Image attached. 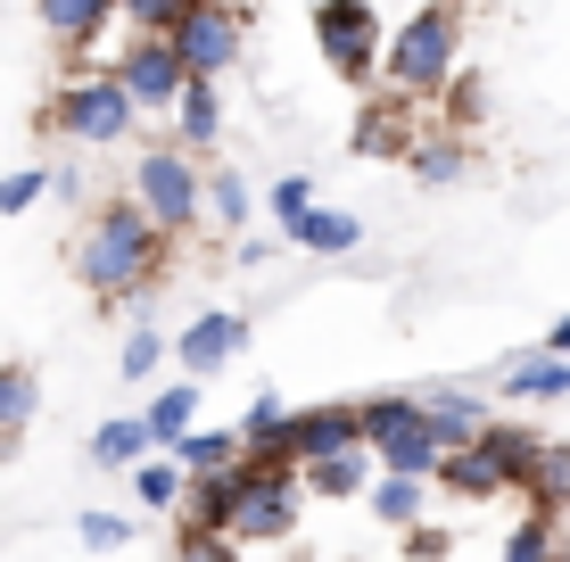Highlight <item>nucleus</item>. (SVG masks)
Instances as JSON below:
<instances>
[{
    "mask_svg": "<svg viewBox=\"0 0 570 562\" xmlns=\"http://www.w3.org/2000/svg\"><path fill=\"white\" fill-rule=\"evenodd\" d=\"M364 505H372V521H381V530H414V521H422V505H430V480L381 472V480L364 489Z\"/></svg>",
    "mask_w": 570,
    "mask_h": 562,
    "instance_id": "nucleus-21",
    "label": "nucleus"
},
{
    "mask_svg": "<svg viewBox=\"0 0 570 562\" xmlns=\"http://www.w3.org/2000/svg\"><path fill=\"white\" fill-rule=\"evenodd\" d=\"M207 224H215V231H248V183H240L232 166L207 174Z\"/></svg>",
    "mask_w": 570,
    "mask_h": 562,
    "instance_id": "nucleus-29",
    "label": "nucleus"
},
{
    "mask_svg": "<svg viewBox=\"0 0 570 562\" xmlns=\"http://www.w3.org/2000/svg\"><path fill=\"white\" fill-rule=\"evenodd\" d=\"M33 17H42V33H50L58 50L83 58V50L116 26V0H33Z\"/></svg>",
    "mask_w": 570,
    "mask_h": 562,
    "instance_id": "nucleus-12",
    "label": "nucleus"
},
{
    "mask_svg": "<svg viewBox=\"0 0 570 562\" xmlns=\"http://www.w3.org/2000/svg\"><path fill=\"white\" fill-rule=\"evenodd\" d=\"M166 42L183 58V75H224V67H240V50H248V9L240 0H190Z\"/></svg>",
    "mask_w": 570,
    "mask_h": 562,
    "instance_id": "nucleus-5",
    "label": "nucleus"
},
{
    "mask_svg": "<svg viewBox=\"0 0 570 562\" xmlns=\"http://www.w3.org/2000/svg\"><path fill=\"white\" fill-rule=\"evenodd\" d=\"M405 554H414V562H446V554H455V538H446L439 521H414V530H405Z\"/></svg>",
    "mask_w": 570,
    "mask_h": 562,
    "instance_id": "nucleus-37",
    "label": "nucleus"
},
{
    "mask_svg": "<svg viewBox=\"0 0 570 562\" xmlns=\"http://www.w3.org/2000/svg\"><path fill=\"white\" fill-rule=\"evenodd\" d=\"M372 463H381V472H405V480H430V489H439V463H446V447L430 438V422H405V431L372 438Z\"/></svg>",
    "mask_w": 570,
    "mask_h": 562,
    "instance_id": "nucleus-15",
    "label": "nucleus"
},
{
    "mask_svg": "<svg viewBox=\"0 0 570 562\" xmlns=\"http://www.w3.org/2000/svg\"><path fill=\"white\" fill-rule=\"evenodd\" d=\"M157 364H166V332H132L125 356H116V373H125V381H149Z\"/></svg>",
    "mask_w": 570,
    "mask_h": 562,
    "instance_id": "nucleus-34",
    "label": "nucleus"
},
{
    "mask_svg": "<svg viewBox=\"0 0 570 562\" xmlns=\"http://www.w3.org/2000/svg\"><path fill=\"white\" fill-rule=\"evenodd\" d=\"M513 489L529 496V513H570V447H546L538 438V455H529V472Z\"/></svg>",
    "mask_w": 570,
    "mask_h": 562,
    "instance_id": "nucleus-19",
    "label": "nucleus"
},
{
    "mask_svg": "<svg viewBox=\"0 0 570 562\" xmlns=\"http://www.w3.org/2000/svg\"><path fill=\"white\" fill-rule=\"evenodd\" d=\"M422 132H414V116H405V100L397 91H389V100H372L364 116H356V158H405V149H414Z\"/></svg>",
    "mask_w": 570,
    "mask_h": 562,
    "instance_id": "nucleus-14",
    "label": "nucleus"
},
{
    "mask_svg": "<svg viewBox=\"0 0 570 562\" xmlns=\"http://www.w3.org/2000/svg\"><path fill=\"white\" fill-rule=\"evenodd\" d=\"M340 447H356V405H306V414H289V455H298V472L323 463V455H340Z\"/></svg>",
    "mask_w": 570,
    "mask_h": 562,
    "instance_id": "nucleus-11",
    "label": "nucleus"
},
{
    "mask_svg": "<svg viewBox=\"0 0 570 562\" xmlns=\"http://www.w3.org/2000/svg\"><path fill=\"white\" fill-rule=\"evenodd\" d=\"M298 496L306 480H248L240 513H232L224 538H240V546H282V538H298Z\"/></svg>",
    "mask_w": 570,
    "mask_h": 562,
    "instance_id": "nucleus-7",
    "label": "nucleus"
},
{
    "mask_svg": "<svg viewBox=\"0 0 570 562\" xmlns=\"http://www.w3.org/2000/svg\"><path fill=\"white\" fill-rule=\"evenodd\" d=\"M232 438H240L248 463H298V455H289V405H282V397H257Z\"/></svg>",
    "mask_w": 570,
    "mask_h": 562,
    "instance_id": "nucleus-16",
    "label": "nucleus"
},
{
    "mask_svg": "<svg viewBox=\"0 0 570 562\" xmlns=\"http://www.w3.org/2000/svg\"><path fill=\"white\" fill-rule=\"evenodd\" d=\"M405 166H414L422 190H446V183H463V174H471V149H463V132H422V141L405 149Z\"/></svg>",
    "mask_w": 570,
    "mask_h": 562,
    "instance_id": "nucleus-20",
    "label": "nucleus"
},
{
    "mask_svg": "<svg viewBox=\"0 0 570 562\" xmlns=\"http://www.w3.org/2000/svg\"><path fill=\"white\" fill-rule=\"evenodd\" d=\"M132 496H141L149 513H174V496H183V463H174L166 447H149L141 463H132Z\"/></svg>",
    "mask_w": 570,
    "mask_h": 562,
    "instance_id": "nucleus-28",
    "label": "nucleus"
},
{
    "mask_svg": "<svg viewBox=\"0 0 570 562\" xmlns=\"http://www.w3.org/2000/svg\"><path fill=\"white\" fill-rule=\"evenodd\" d=\"M132 125H141V108L125 100L116 67H83L75 83H58L42 100V132H58L75 149H116V141H132Z\"/></svg>",
    "mask_w": 570,
    "mask_h": 562,
    "instance_id": "nucleus-3",
    "label": "nucleus"
},
{
    "mask_svg": "<svg viewBox=\"0 0 570 562\" xmlns=\"http://www.w3.org/2000/svg\"><path fill=\"white\" fill-rule=\"evenodd\" d=\"M141 422H149V447H174L183 431H199V381H190V373L166 381V390L141 405Z\"/></svg>",
    "mask_w": 570,
    "mask_h": 562,
    "instance_id": "nucleus-18",
    "label": "nucleus"
},
{
    "mask_svg": "<svg viewBox=\"0 0 570 562\" xmlns=\"http://www.w3.org/2000/svg\"><path fill=\"white\" fill-rule=\"evenodd\" d=\"M132 199H141V216H149L157 231L190 240V231L207 224V174L190 166V149H174V141H149L141 158H132Z\"/></svg>",
    "mask_w": 570,
    "mask_h": 562,
    "instance_id": "nucleus-4",
    "label": "nucleus"
},
{
    "mask_svg": "<svg viewBox=\"0 0 570 562\" xmlns=\"http://www.w3.org/2000/svg\"><path fill=\"white\" fill-rule=\"evenodd\" d=\"M504 390L513 397H570V356H504Z\"/></svg>",
    "mask_w": 570,
    "mask_h": 562,
    "instance_id": "nucleus-25",
    "label": "nucleus"
},
{
    "mask_svg": "<svg viewBox=\"0 0 570 562\" xmlns=\"http://www.w3.org/2000/svg\"><path fill=\"white\" fill-rule=\"evenodd\" d=\"M166 265H174V231H157L132 190L125 199H100L83 216V231H75V282L100 306H149Z\"/></svg>",
    "mask_w": 570,
    "mask_h": 562,
    "instance_id": "nucleus-1",
    "label": "nucleus"
},
{
    "mask_svg": "<svg viewBox=\"0 0 570 562\" xmlns=\"http://www.w3.org/2000/svg\"><path fill=\"white\" fill-rule=\"evenodd\" d=\"M455 50H463V9L455 0H430V9H414L397 33H389L381 75H389L397 100H430V91L455 83Z\"/></svg>",
    "mask_w": 570,
    "mask_h": 562,
    "instance_id": "nucleus-2",
    "label": "nucleus"
},
{
    "mask_svg": "<svg viewBox=\"0 0 570 562\" xmlns=\"http://www.w3.org/2000/svg\"><path fill=\"white\" fill-rule=\"evenodd\" d=\"M364 472H372V447H364V438H356V447H340V455H323V463H306V472H298V480H306V489H314V496H364V489H372V480H364Z\"/></svg>",
    "mask_w": 570,
    "mask_h": 562,
    "instance_id": "nucleus-23",
    "label": "nucleus"
},
{
    "mask_svg": "<svg viewBox=\"0 0 570 562\" xmlns=\"http://www.w3.org/2000/svg\"><path fill=\"white\" fill-rule=\"evenodd\" d=\"M471 447L497 463V472H504V489H513V480L529 472V455H538V431H521V422H497V414H488V431L471 438Z\"/></svg>",
    "mask_w": 570,
    "mask_h": 562,
    "instance_id": "nucleus-26",
    "label": "nucleus"
},
{
    "mask_svg": "<svg viewBox=\"0 0 570 562\" xmlns=\"http://www.w3.org/2000/svg\"><path fill=\"white\" fill-rule=\"evenodd\" d=\"M174 562H240V538H224V530H174Z\"/></svg>",
    "mask_w": 570,
    "mask_h": 562,
    "instance_id": "nucleus-32",
    "label": "nucleus"
},
{
    "mask_svg": "<svg viewBox=\"0 0 570 562\" xmlns=\"http://www.w3.org/2000/svg\"><path fill=\"white\" fill-rule=\"evenodd\" d=\"M116 83H125L132 108H174V91H183V58H174L166 33H132L125 58H116Z\"/></svg>",
    "mask_w": 570,
    "mask_h": 562,
    "instance_id": "nucleus-8",
    "label": "nucleus"
},
{
    "mask_svg": "<svg viewBox=\"0 0 570 562\" xmlns=\"http://www.w3.org/2000/svg\"><path fill=\"white\" fill-rule=\"evenodd\" d=\"M166 347L183 356V373H190V381H207V373H224V364L248 347V315H190V323H183V339H166Z\"/></svg>",
    "mask_w": 570,
    "mask_h": 562,
    "instance_id": "nucleus-9",
    "label": "nucleus"
},
{
    "mask_svg": "<svg viewBox=\"0 0 570 562\" xmlns=\"http://www.w3.org/2000/svg\"><path fill=\"white\" fill-rule=\"evenodd\" d=\"M562 513H521L513 538H504V562H562Z\"/></svg>",
    "mask_w": 570,
    "mask_h": 562,
    "instance_id": "nucleus-27",
    "label": "nucleus"
},
{
    "mask_svg": "<svg viewBox=\"0 0 570 562\" xmlns=\"http://www.w3.org/2000/svg\"><path fill=\"white\" fill-rule=\"evenodd\" d=\"M422 422H430V438H439V447H471V438L488 431V405L471 397V390H422Z\"/></svg>",
    "mask_w": 570,
    "mask_h": 562,
    "instance_id": "nucleus-13",
    "label": "nucleus"
},
{
    "mask_svg": "<svg viewBox=\"0 0 570 562\" xmlns=\"http://www.w3.org/2000/svg\"><path fill=\"white\" fill-rule=\"evenodd\" d=\"M224 141V91H215V75H183V91H174V149H215Z\"/></svg>",
    "mask_w": 570,
    "mask_h": 562,
    "instance_id": "nucleus-10",
    "label": "nucleus"
},
{
    "mask_svg": "<svg viewBox=\"0 0 570 562\" xmlns=\"http://www.w3.org/2000/svg\"><path fill=\"white\" fill-rule=\"evenodd\" d=\"M33 405H42V381H33L26 364H0V455H17V438H26Z\"/></svg>",
    "mask_w": 570,
    "mask_h": 562,
    "instance_id": "nucleus-22",
    "label": "nucleus"
},
{
    "mask_svg": "<svg viewBox=\"0 0 570 562\" xmlns=\"http://www.w3.org/2000/svg\"><path fill=\"white\" fill-rule=\"evenodd\" d=\"M75 530H83V546H91V554H116V546H125V538H132V530H125V521H116V513H83V521H75Z\"/></svg>",
    "mask_w": 570,
    "mask_h": 562,
    "instance_id": "nucleus-36",
    "label": "nucleus"
},
{
    "mask_svg": "<svg viewBox=\"0 0 570 562\" xmlns=\"http://www.w3.org/2000/svg\"><path fill=\"white\" fill-rule=\"evenodd\" d=\"M538 347H546V356H570V315H562V323H554V332H546Z\"/></svg>",
    "mask_w": 570,
    "mask_h": 562,
    "instance_id": "nucleus-38",
    "label": "nucleus"
},
{
    "mask_svg": "<svg viewBox=\"0 0 570 562\" xmlns=\"http://www.w3.org/2000/svg\"><path fill=\"white\" fill-rule=\"evenodd\" d=\"M33 199H50V166H17V174H0V216H26Z\"/></svg>",
    "mask_w": 570,
    "mask_h": 562,
    "instance_id": "nucleus-31",
    "label": "nucleus"
},
{
    "mask_svg": "<svg viewBox=\"0 0 570 562\" xmlns=\"http://www.w3.org/2000/svg\"><path fill=\"white\" fill-rule=\"evenodd\" d=\"M141 455H149V422L141 414H116V422L91 431V463H100V472H132Z\"/></svg>",
    "mask_w": 570,
    "mask_h": 562,
    "instance_id": "nucleus-24",
    "label": "nucleus"
},
{
    "mask_svg": "<svg viewBox=\"0 0 570 562\" xmlns=\"http://www.w3.org/2000/svg\"><path fill=\"white\" fill-rule=\"evenodd\" d=\"M314 50L347 83H372V67H381V9L372 0H314Z\"/></svg>",
    "mask_w": 570,
    "mask_h": 562,
    "instance_id": "nucleus-6",
    "label": "nucleus"
},
{
    "mask_svg": "<svg viewBox=\"0 0 570 562\" xmlns=\"http://www.w3.org/2000/svg\"><path fill=\"white\" fill-rule=\"evenodd\" d=\"M183 9H190V0H116V17H125L132 33H174Z\"/></svg>",
    "mask_w": 570,
    "mask_h": 562,
    "instance_id": "nucleus-33",
    "label": "nucleus"
},
{
    "mask_svg": "<svg viewBox=\"0 0 570 562\" xmlns=\"http://www.w3.org/2000/svg\"><path fill=\"white\" fill-rule=\"evenodd\" d=\"M289 240H298L306 257H356V248H364V224L347 216V207H306V216L289 224Z\"/></svg>",
    "mask_w": 570,
    "mask_h": 562,
    "instance_id": "nucleus-17",
    "label": "nucleus"
},
{
    "mask_svg": "<svg viewBox=\"0 0 570 562\" xmlns=\"http://www.w3.org/2000/svg\"><path fill=\"white\" fill-rule=\"evenodd\" d=\"M306 207H314V183H306V174H282V183H273V216H282V231L298 224Z\"/></svg>",
    "mask_w": 570,
    "mask_h": 562,
    "instance_id": "nucleus-35",
    "label": "nucleus"
},
{
    "mask_svg": "<svg viewBox=\"0 0 570 562\" xmlns=\"http://www.w3.org/2000/svg\"><path fill=\"white\" fill-rule=\"evenodd\" d=\"M455 9H463V0H455Z\"/></svg>",
    "mask_w": 570,
    "mask_h": 562,
    "instance_id": "nucleus-39",
    "label": "nucleus"
},
{
    "mask_svg": "<svg viewBox=\"0 0 570 562\" xmlns=\"http://www.w3.org/2000/svg\"><path fill=\"white\" fill-rule=\"evenodd\" d=\"M166 455L183 463V472H224V463L240 455V438H232V431H183Z\"/></svg>",
    "mask_w": 570,
    "mask_h": 562,
    "instance_id": "nucleus-30",
    "label": "nucleus"
}]
</instances>
